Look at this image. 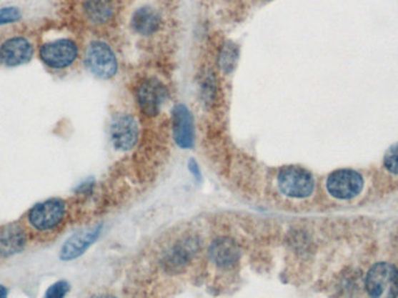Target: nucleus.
Instances as JSON below:
<instances>
[{
  "label": "nucleus",
  "instance_id": "6ab92c4d",
  "mask_svg": "<svg viewBox=\"0 0 398 298\" xmlns=\"http://www.w3.org/2000/svg\"><path fill=\"white\" fill-rule=\"evenodd\" d=\"M383 162H384V167L390 173L398 175V142L392 144V147L389 148L386 155H384Z\"/></svg>",
  "mask_w": 398,
  "mask_h": 298
},
{
  "label": "nucleus",
  "instance_id": "39448f33",
  "mask_svg": "<svg viewBox=\"0 0 398 298\" xmlns=\"http://www.w3.org/2000/svg\"><path fill=\"white\" fill-rule=\"evenodd\" d=\"M39 55L44 66L48 68L55 70L66 69L79 56V47L70 39H59L44 44L40 48Z\"/></svg>",
  "mask_w": 398,
  "mask_h": 298
},
{
  "label": "nucleus",
  "instance_id": "ddd939ff",
  "mask_svg": "<svg viewBox=\"0 0 398 298\" xmlns=\"http://www.w3.org/2000/svg\"><path fill=\"white\" fill-rule=\"evenodd\" d=\"M34 55V48L27 39L14 36L0 47V62L6 66H18L29 63Z\"/></svg>",
  "mask_w": 398,
  "mask_h": 298
},
{
  "label": "nucleus",
  "instance_id": "dca6fc26",
  "mask_svg": "<svg viewBox=\"0 0 398 298\" xmlns=\"http://www.w3.org/2000/svg\"><path fill=\"white\" fill-rule=\"evenodd\" d=\"M116 11L114 0H84L83 13L85 18L94 25L106 24Z\"/></svg>",
  "mask_w": 398,
  "mask_h": 298
},
{
  "label": "nucleus",
  "instance_id": "f3484780",
  "mask_svg": "<svg viewBox=\"0 0 398 298\" xmlns=\"http://www.w3.org/2000/svg\"><path fill=\"white\" fill-rule=\"evenodd\" d=\"M239 59V49L233 42L224 44L219 55V66L225 74H231L237 66Z\"/></svg>",
  "mask_w": 398,
  "mask_h": 298
},
{
  "label": "nucleus",
  "instance_id": "6e6552de",
  "mask_svg": "<svg viewBox=\"0 0 398 298\" xmlns=\"http://www.w3.org/2000/svg\"><path fill=\"white\" fill-rule=\"evenodd\" d=\"M168 97V90L164 83L156 79H144L139 85L136 99L142 114L155 116L160 114L161 107Z\"/></svg>",
  "mask_w": 398,
  "mask_h": 298
},
{
  "label": "nucleus",
  "instance_id": "7ed1b4c3",
  "mask_svg": "<svg viewBox=\"0 0 398 298\" xmlns=\"http://www.w3.org/2000/svg\"><path fill=\"white\" fill-rule=\"evenodd\" d=\"M85 64L96 77L110 79L118 71L116 54L109 44L103 41H94L89 44L85 54Z\"/></svg>",
  "mask_w": 398,
  "mask_h": 298
},
{
  "label": "nucleus",
  "instance_id": "0eeeda50",
  "mask_svg": "<svg viewBox=\"0 0 398 298\" xmlns=\"http://www.w3.org/2000/svg\"><path fill=\"white\" fill-rule=\"evenodd\" d=\"M364 179L353 169H338L327 177L329 195L338 199H351L362 192Z\"/></svg>",
  "mask_w": 398,
  "mask_h": 298
},
{
  "label": "nucleus",
  "instance_id": "412c9836",
  "mask_svg": "<svg viewBox=\"0 0 398 298\" xmlns=\"http://www.w3.org/2000/svg\"><path fill=\"white\" fill-rule=\"evenodd\" d=\"M188 167L189 172L194 175V179L199 181V179H202V173L201 169H199V164H197V161L194 160V159H191V160L189 161Z\"/></svg>",
  "mask_w": 398,
  "mask_h": 298
},
{
  "label": "nucleus",
  "instance_id": "f257e3e1",
  "mask_svg": "<svg viewBox=\"0 0 398 298\" xmlns=\"http://www.w3.org/2000/svg\"><path fill=\"white\" fill-rule=\"evenodd\" d=\"M276 185L284 197L305 199L314 192V177L301 166H284L276 175Z\"/></svg>",
  "mask_w": 398,
  "mask_h": 298
},
{
  "label": "nucleus",
  "instance_id": "423d86ee",
  "mask_svg": "<svg viewBox=\"0 0 398 298\" xmlns=\"http://www.w3.org/2000/svg\"><path fill=\"white\" fill-rule=\"evenodd\" d=\"M110 136L113 147L116 151H131L138 144V121L131 114H116L111 121Z\"/></svg>",
  "mask_w": 398,
  "mask_h": 298
},
{
  "label": "nucleus",
  "instance_id": "aec40b11",
  "mask_svg": "<svg viewBox=\"0 0 398 298\" xmlns=\"http://www.w3.org/2000/svg\"><path fill=\"white\" fill-rule=\"evenodd\" d=\"M21 11L18 7H4L0 9V26L19 21L21 19Z\"/></svg>",
  "mask_w": 398,
  "mask_h": 298
},
{
  "label": "nucleus",
  "instance_id": "1a4fd4ad",
  "mask_svg": "<svg viewBox=\"0 0 398 298\" xmlns=\"http://www.w3.org/2000/svg\"><path fill=\"white\" fill-rule=\"evenodd\" d=\"M201 248V240L194 236H188L176 242L166 252L164 259V267L168 272H181Z\"/></svg>",
  "mask_w": 398,
  "mask_h": 298
},
{
  "label": "nucleus",
  "instance_id": "9b49d317",
  "mask_svg": "<svg viewBox=\"0 0 398 298\" xmlns=\"http://www.w3.org/2000/svg\"><path fill=\"white\" fill-rule=\"evenodd\" d=\"M211 262L220 269H231L242 257V248L234 239L218 237L211 242L207 252Z\"/></svg>",
  "mask_w": 398,
  "mask_h": 298
},
{
  "label": "nucleus",
  "instance_id": "2eb2a0df",
  "mask_svg": "<svg viewBox=\"0 0 398 298\" xmlns=\"http://www.w3.org/2000/svg\"><path fill=\"white\" fill-rule=\"evenodd\" d=\"M25 234L16 225H7L0 229V257H11L25 247Z\"/></svg>",
  "mask_w": 398,
  "mask_h": 298
},
{
  "label": "nucleus",
  "instance_id": "20e7f679",
  "mask_svg": "<svg viewBox=\"0 0 398 298\" xmlns=\"http://www.w3.org/2000/svg\"><path fill=\"white\" fill-rule=\"evenodd\" d=\"M66 214V202L60 198H51L31 207L29 222L38 231H49L62 223Z\"/></svg>",
  "mask_w": 398,
  "mask_h": 298
},
{
  "label": "nucleus",
  "instance_id": "f03ea898",
  "mask_svg": "<svg viewBox=\"0 0 398 298\" xmlns=\"http://www.w3.org/2000/svg\"><path fill=\"white\" fill-rule=\"evenodd\" d=\"M370 297L396 298L398 296V269L392 264H374L366 277Z\"/></svg>",
  "mask_w": 398,
  "mask_h": 298
},
{
  "label": "nucleus",
  "instance_id": "9d476101",
  "mask_svg": "<svg viewBox=\"0 0 398 298\" xmlns=\"http://www.w3.org/2000/svg\"><path fill=\"white\" fill-rule=\"evenodd\" d=\"M103 225H94L88 229H81L66 239L60 251L62 261H71L82 257L89 248L94 245L101 237Z\"/></svg>",
  "mask_w": 398,
  "mask_h": 298
},
{
  "label": "nucleus",
  "instance_id": "4be33fe9",
  "mask_svg": "<svg viewBox=\"0 0 398 298\" xmlns=\"http://www.w3.org/2000/svg\"><path fill=\"white\" fill-rule=\"evenodd\" d=\"M7 295H9V290L6 287L0 284V298H7Z\"/></svg>",
  "mask_w": 398,
  "mask_h": 298
},
{
  "label": "nucleus",
  "instance_id": "f8f14e48",
  "mask_svg": "<svg viewBox=\"0 0 398 298\" xmlns=\"http://www.w3.org/2000/svg\"><path fill=\"white\" fill-rule=\"evenodd\" d=\"M171 123L176 144L182 149H191L194 146V121L186 105L177 104L174 106Z\"/></svg>",
  "mask_w": 398,
  "mask_h": 298
},
{
  "label": "nucleus",
  "instance_id": "5701e85b",
  "mask_svg": "<svg viewBox=\"0 0 398 298\" xmlns=\"http://www.w3.org/2000/svg\"><path fill=\"white\" fill-rule=\"evenodd\" d=\"M90 298H118L116 296L109 295V294H99V295H94Z\"/></svg>",
  "mask_w": 398,
  "mask_h": 298
},
{
  "label": "nucleus",
  "instance_id": "4468645a",
  "mask_svg": "<svg viewBox=\"0 0 398 298\" xmlns=\"http://www.w3.org/2000/svg\"><path fill=\"white\" fill-rule=\"evenodd\" d=\"M162 25L160 12L151 6H142L133 13L131 26L133 31L144 36H149L156 33Z\"/></svg>",
  "mask_w": 398,
  "mask_h": 298
},
{
  "label": "nucleus",
  "instance_id": "b1692460",
  "mask_svg": "<svg viewBox=\"0 0 398 298\" xmlns=\"http://www.w3.org/2000/svg\"><path fill=\"white\" fill-rule=\"evenodd\" d=\"M267 1H269V0H267Z\"/></svg>",
  "mask_w": 398,
  "mask_h": 298
},
{
  "label": "nucleus",
  "instance_id": "a211bd4d",
  "mask_svg": "<svg viewBox=\"0 0 398 298\" xmlns=\"http://www.w3.org/2000/svg\"><path fill=\"white\" fill-rule=\"evenodd\" d=\"M70 292V284L66 279H60L46 290L44 298H66Z\"/></svg>",
  "mask_w": 398,
  "mask_h": 298
}]
</instances>
